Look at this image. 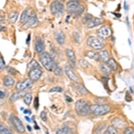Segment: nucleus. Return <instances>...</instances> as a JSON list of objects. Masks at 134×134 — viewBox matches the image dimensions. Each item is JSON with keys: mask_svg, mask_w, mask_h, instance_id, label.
Instances as JSON below:
<instances>
[{"mask_svg": "<svg viewBox=\"0 0 134 134\" xmlns=\"http://www.w3.org/2000/svg\"><path fill=\"white\" fill-rule=\"evenodd\" d=\"M33 81H32L30 79H25L23 81H19L18 83H16L15 85V88L18 91H23L25 89L31 88L32 86Z\"/></svg>", "mask_w": 134, "mask_h": 134, "instance_id": "nucleus-6", "label": "nucleus"}, {"mask_svg": "<svg viewBox=\"0 0 134 134\" xmlns=\"http://www.w3.org/2000/svg\"><path fill=\"white\" fill-rule=\"evenodd\" d=\"M55 38L58 44L63 46L65 44V35L63 31H57L55 33Z\"/></svg>", "mask_w": 134, "mask_h": 134, "instance_id": "nucleus-15", "label": "nucleus"}, {"mask_svg": "<svg viewBox=\"0 0 134 134\" xmlns=\"http://www.w3.org/2000/svg\"><path fill=\"white\" fill-rule=\"evenodd\" d=\"M61 1H64V0H61Z\"/></svg>", "mask_w": 134, "mask_h": 134, "instance_id": "nucleus-60", "label": "nucleus"}, {"mask_svg": "<svg viewBox=\"0 0 134 134\" xmlns=\"http://www.w3.org/2000/svg\"><path fill=\"white\" fill-rule=\"evenodd\" d=\"M42 75V71L40 68H34L32 69L30 72H29L28 76L29 78L32 80V81H37L38 79H40V77Z\"/></svg>", "mask_w": 134, "mask_h": 134, "instance_id": "nucleus-10", "label": "nucleus"}, {"mask_svg": "<svg viewBox=\"0 0 134 134\" xmlns=\"http://www.w3.org/2000/svg\"><path fill=\"white\" fill-rule=\"evenodd\" d=\"M5 93L4 92H3L1 90V91H0V98H1V100H2L3 99H4L5 98Z\"/></svg>", "mask_w": 134, "mask_h": 134, "instance_id": "nucleus-47", "label": "nucleus"}, {"mask_svg": "<svg viewBox=\"0 0 134 134\" xmlns=\"http://www.w3.org/2000/svg\"><path fill=\"white\" fill-rule=\"evenodd\" d=\"M91 112V105L90 104L88 103V102L86 103L84 106H83L82 109L81 110V111L79 112V116H87L88 114H89V112Z\"/></svg>", "mask_w": 134, "mask_h": 134, "instance_id": "nucleus-21", "label": "nucleus"}, {"mask_svg": "<svg viewBox=\"0 0 134 134\" xmlns=\"http://www.w3.org/2000/svg\"><path fill=\"white\" fill-rule=\"evenodd\" d=\"M72 37L74 38V40L77 43H79L80 42V35H79V32H74L72 34Z\"/></svg>", "mask_w": 134, "mask_h": 134, "instance_id": "nucleus-37", "label": "nucleus"}, {"mask_svg": "<svg viewBox=\"0 0 134 134\" xmlns=\"http://www.w3.org/2000/svg\"><path fill=\"white\" fill-rule=\"evenodd\" d=\"M7 72H8L9 74L12 75H15L17 73V71L15 70V69L12 68V67H8L7 68Z\"/></svg>", "mask_w": 134, "mask_h": 134, "instance_id": "nucleus-39", "label": "nucleus"}, {"mask_svg": "<svg viewBox=\"0 0 134 134\" xmlns=\"http://www.w3.org/2000/svg\"><path fill=\"white\" fill-rule=\"evenodd\" d=\"M40 117H41V119H42L43 121H46V119H47V116H46V113L45 111H42L40 114Z\"/></svg>", "mask_w": 134, "mask_h": 134, "instance_id": "nucleus-43", "label": "nucleus"}, {"mask_svg": "<svg viewBox=\"0 0 134 134\" xmlns=\"http://www.w3.org/2000/svg\"><path fill=\"white\" fill-rule=\"evenodd\" d=\"M38 23H39L38 18L35 13H34L30 17L28 20L23 25V27L24 28H32V27H35L36 26H37Z\"/></svg>", "mask_w": 134, "mask_h": 134, "instance_id": "nucleus-7", "label": "nucleus"}, {"mask_svg": "<svg viewBox=\"0 0 134 134\" xmlns=\"http://www.w3.org/2000/svg\"><path fill=\"white\" fill-rule=\"evenodd\" d=\"M34 106L36 110H37L38 108H39V98L37 97H36L35 98V100H34Z\"/></svg>", "mask_w": 134, "mask_h": 134, "instance_id": "nucleus-45", "label": "nucleus"}, {"mask_svg": "<svg viewBox=\"0 0 134 134\" xmlns=\"http://www.w3.org/2000/svg\"><path fill=\"white\" fill-rule=\"evenodd\" d=\"M27 67H28L29 68H32V69L40 68H41L40 64L38 63L35 60H31L30 63H29L27 64Z\"/></svg>", "mask_w": 134, "mask_h": 134, "instance_id": "nucleus-31", "label": "nucleus"}, {"mask_svg": "<svg viewBox=\"0 0 134 134\" xmlns=\"http://www.w3.org/2000/svg\"><path fill=\"white\" fill-rule=\"evenodd\" d=\"M102 23H103V20L101 18H93L92 20H91L89 23L87 25V26H88V28H93V27L100 25Z\"/></svg>", "mask_w": 134, "mask_h": 134, "instance_id": "nucleus-20", "label": "nucleus"}, {"mask_svg": "<svg viewBox=\"0 0 134 134\" xmlns=\"http://www.w3.org/2000/svg\"><path fill=\"white\" fill-rule=\"evenodd\" d=\"M112 124L116 129H124L126 126L125 121L120 118H118V117H115L114 119H112Z\"/></svg>", "mask_w": 134, "mask_h": 134, "instance_id": "nucleus-14", "label": "nucleus"}, {"mask_svg": "<svg viewBox=\"0 0 134 134\" xmlns=\"http://www.w3.org/2000/svg\"><path fill=\"white\" fill-rule=\"evenodd\" d=\"M124 134H134V129L132 127H126L124 131Z\"/></svg>", "mask_w": 134, "mask_h": 134, "instance_id": "nucleus-38", "label": "nucleus"}, {"mask_svg": "<svg viewBox=\"0 0 134 134\" xmlns=\"http://www.w3.org/2000/svg\"><path fill=\"white\" fill-rule=\"evenodd\" d=\"M25 120H26V121H28V122H30V119H29V117L28 116H25Z\"/></svg>", "mask_w": 134, "mask_h": 134, "instance_id": "nucleus-52", "label": "nucleus"}, {"mask_svg": "<svg viewBox=\"0 0 134 134\" xmlns=\"http://www.w3.org/2000/svg\"><path fill=\"white\" fill-rule=\"evenodd\" d=\"M99 54V59L100 61H102L103 63H107L108 61L110 59V55L106 50H102L100 51L98 53Z\"/></svg>", "mask_w": 134, "mask_h": 134, "instance_id": "nucleus-16", "label": "nucleus"}, {"mask_svg": "<svg viewBox=\"0 0 134 134\" xmlns=\"http://www.w3.org/2000/svg\"><path fill=\"white\" fill-rule=\"evenodd\" d=\"M84 9H85V7L83 5L80 4L79 7H77V9H75V10L73 11H70V13H71V15H72L73 17L75 18H77V17H79V15H81L83 12L84 11Z\"/></svg>", "mask_w": 134, "mask_h": 134, "instance_id": "nucleus-17", "label": "nucleus"}, {"mask_svg": "<svg viewBox=\"0 0 134 134\" xmlns=\"http://www.w3.org/2000/svg\"><path fill=\"white\" fill-rule=\"evenodd\" d=\"M86 44L88 46L93 48L94 50H101L105 46L104 44L100 40L95 37H89L87 39Z\"/></svg>", "mask_w": 134, "mask_h": 134, "instance_id": "nucleus-4", "label": "nucleus"}, {"mask_svg": "<svg viewBox=\"0 0 134 134\" xmlns=\"http://www.w3.org/2000/svg\"><path fill=\"white\" fill-rule=\"evenodd\" d=\"M65 99H66V100L68 102V103H72V102L73 101L72 98H70V96H65Z\"/></svg>", "mask_w": 134, "mask_h": 134, "instance_id": "nucleus-48", "label": "nucleus"}, {"mask_svg": "<svg viewBox=\"0 0 134 134\" xmlns=\"http://www.w3.org/2000/svg\"><path fill=\"white\" fill-rule=\"evenodd\" d=\"M105 126L106 125L105 124H99L98 125L96 126V128L95 129L94 131H93V134H101L102 131L105 128Z\"/></svg>", "mask_w": 134, "mask_h": 134, "instance_id": "nucleus-29", "label": "nucleus"}, {"mask_svg": "<svg viewBox=\"0 0 134 134\" xmlns=\"http://www.w3.org/2000/svg\"><path fill=\"white\" fill-rule=\"evenodd\" d=\"M46 134H49V133H48V132H47V133H46Z\"/></svg>", "mask_w": 134, "mask_h": 134, "instance_id": "nucleus-59", "label": "nucleus"}, {"mask_svg": "<svg viewBox=\"0 0 134 134\" xmlns=\"http://www.w3.org/2000/svg\"><path fill=\"white\" fill-rule=\"evenodd\" d=\"M110 107L108 105H91V112L96 116H102L110 112Z\"/></svg>", "mask_w": 134, "mask_h": 134, "instance_id": "nucleus-2", "label": "nucleus"}, {"mask_svg": "<svg viewBox=\"0 0 134 134\" xmlns=\"http://www.w3.org/2000/svg\"><path fill=\"white\" fill-rule=\"evenodd\" d=\"M50 92H60L61 93L63 91V88L61 87H59V86H56V87H53L49 91Z\"/></svg>", "mask_w": 134, "mask_h": 134, "instance_id": "nucleus-40", "label": "nucleus"}, {"mask_svg": "<svg viewBox=\"0 0 134 134\" xmlns=\"http://www.w3.org/2000/svg\"><path fill=\"white\" fill-rule=\"evenodd\" d=\"M130 90H131V91L132 93H133V91L132 90V88H131V87H130Z\"/></svg>", "mask_w": 134, "mask_h": 134, "instance_id": "nucleus-57", "label": "nucleus"}, {"mask_svg": "<svg viewBox=\"0 0 134 134\" xmlns=\"http://www.w3.org/2000/svg\"><path fill=\"white\" fill-rule=\"evenodd\" d=\"M14 83H15L14 79L9 75L6 76L4 79V85L7 87H11L14 84Z\"/></svg>", "mask_w": 134, "mask_h": 134, "instance_id": "nucleus-25", "label": "nucleus"}, {"mask_svg": "<svg viewBox=\"0 0 134 134\" xmlns=\"http://www.w3.org/2000/svg\"><path fill=\"white\" fill-rule=\"evenodd\" d=\"M103 134H110V133H108V132L107 131H106L104 132V133H103Z\"/></svg>", "mask_w": 134, "mask_h": 134, "instance_id": "nucleus-56", "label": "nucleus"}, {"mask_svg": "<svg viewBox=\"0 0 134 134\" xmlns=\"http://www.w3.org/2000/svg\"><path fill=\"white\" fill-rule=\"evenodd\" d=\"M53 73H54L55 75H57V76H62V75H63V70H62V69L58 67V68L56 69V70H55Z\"/></svg>", "mask_w": 134, "mask_h": 134, "instance_id": "nucleus-44", "label": "nucleus"}, {"mask_svg": "<svg viewBox=\"0 0 134 134\" xmlns=\"http://www.w3.org/2000/svg\"><path fill=\"white\" fill-rule=\"evenodd\" d=\"M0 133L1 134H13V133L10 131V130L7 128L6 126L3 125V124H1V126H0Z\"/></svg>", "mask_w": 134, "mask_h": 134, "instance_id": "nucleus-34", "label": "nucleus"}, {"mask_svg": "<svg viewBox=\"0 0 134 134\" xmlns=\"http://www.w3.org/2000/svg\"><path fill=\"white\" fill-rule=\"evenodd\" d=\"M125 99L128 102H131L132 100V97L131 96V95H130V93L129 92H126V97H125Z\"/></svg>", "mask_w": 134, "mask_h": 134, "instance_id": "nucleus-46", "label": "nucleus"}, {"mask_svg": "<svg viewBox=\"0 0 134 134\" xmlns=\"http://www.w3.org/2000/svg\"><path fill=\"white\" fill-rule=\"evenodd\" d=\"M24 113L25 114H31L30 111V110H24Z\"/></svg>", "mask_w": 134, "mask_h": 134, "instance_id": "nucleus-51", "label": "nucleus"}, {"mask_svg": "<svg viewBox=\"0 0 134 134\" xmlns=\"http://www.w3.org/2000/svg\"><path fill=\"white\" fill-rule=\"evenodd\" d=\"M105 100L106 99L104 98H98L96 100V101L97 103L99 104V105H103V104L105 103V102L106 101Z\"/></svg>", "mask_w": 134, "mask_h": 134, "instance_id": "nucleus-42", "label": "nucleus"}, {"mask_svg": "<svg viewBox=\"0 0 134 134\" xmlns=\"http://www.w3.org/2000/svg\"><path fill=\"white\" fill-rule=\"evenodd\" d=\"M40 62L42 63V65L46 70L54 72L56 69L58 68L57 63L54 61L53 58L48 53H43L41 54L40 57Z\"/></svg>", "mask_w": 134, "mask_h": 134, "instance_id": "nucleus-1", "label": "nucleus"}, {"mask_svg": "<svg viewBox=\"0 0 134 134\" xmlns=\"http://www.w3.org/2000/svg\"><path fill=\"white\" fill-rule=\"evenodd\" d=\"M107 131L110 134H118V132H117V130L114 126H108V129H107Z\"/></svg>", "mask_w": 134, "mask_h": 134, "instance_id": "nucleus-35", "label": "nucleus"}, {"mask_svg": "<svg viewBox=\"0 0 134 134\" xmlns=\"http://www.w3.org/2000/svg\"><path fill=\"white\" fill-rule=\"evenodd\" d=\"M5 67V62L3 58V57L1 55L0 56V70H2Z\"/></svg>", "mask_w": 134, "mask_h": 134, "instance_id": "nucleus-41", "label": "nucleus"}, {"mask_svg": "<svg viewBox=\"0 0 134 134\" xmlns=\"http://www.w3.org/2000/svg\"><path fill=\"white\" fill-rule=\"evenodd\" d=\"M65 53L66 55H67V57L68 58L69 61H70V65L72 66V68H75V65H76V61H77L75 52H74L72 49L67 48V49H65Z\"/></svg>", "mask_w": 134, "mask_h": 134, "instance_id": "nucleus-12", "label": "nucleus"}, {"mask_svg": "<svg viewBox=\"0 0 134 134\" xmlns=\"http://www.w3.org/2000/svg\"><path fill=\"white\" fill-rule=\"evenodd\" d=\"M79 65L81 66V68H88V65H89L88 63V62L83 59L79 60Z\"/></svg>", "mask_w": 134, "mask_h": 134, "instance_id": "nucleus-36", "label": "nucleus"}, {"mask_svg": "<svg viewBox=\"0 0 134 134\" xmlns=\"http://www.w3.org/2000/svg\"><path fill=\"white\" fill-rule=\"evenodd\" d=\"M100 72H101L103 75H104L105 76H108V75H110L112 70L108 65V64L103 63L100 65Z\"/></svg>", "mask_w": 134, "mask_h": 134, "instance_id": "nucleus-19", "label": "nucleus"}, {"mask_svg": "<svg viewBox=\"0 0 134 134\" xmlns=\"http://www.w3.org/2000/svg\"><path fill=\"white\" fill-rule=\"evenodd\" d=\"M10 121H11V124L13 125L15 130H16V131L18 133H23L25 131V129L23 124L18 116L11 115V117H10Z\"/></svg>", "mask_w": 134, "mask_h": 134, "instance_id": "nucleus-3", "label": "nucleus"}, {"mask_svg": "<svg viewBox=\"0 0 134 134\" xmlns=\"http://www.w3.org/2000/svg\"><path fill=\"white\" fill-rule=\"evenodd\" d=\"M93 19V16L91 14H89V13H86L84 15V16L83 17V19H82V23L83 24H87L88 25L89 23L91 20Z\"/></svg>", "mask_w": 134, "mask_h": 134, "instance_id": "nucleus-32", "label": "nucleus"}, {"mask_svg": "<svg viewBox=\"0 0 134 134\" xmlns=\"http://www.w3.org/2000/svg\"><path fill=\"white\" fill-rule=\"evenodd\" d=\"M33 13H34V11H33V10L32 9H30V8L25 9L22 13V14H21L20 21L24 24L26 22L27 20L30 18L31 15H32Z\"/></svg>", "mask_w": 134, "mask_h": 134, "instance_id": "nucleus-13", "label": "nucleus"}, {"mask_svg": "<svg viewBox=\"0 0 134 134\" xmlns=\"http://www.w3.org/2000/svg\"><path fill=\"white\" fill-rule=\"evenodd\" d=\"M115 15H116V17H118V18H120L121 17V14H119V13H118V14H115Z\"/></svg>", "mask_w": 134, "mask_h": 134, "instance_id": "nucleus-54", "label": "nucleus"}, {"mask_svg": "<svg viewBox=\"0 0 134 134\" xmlns=\"http://www.w3.org/2000/svg\"><path fill=\"white\" fill-rule=\"evenodd\" d=\"M35 50L36 52L40 54H42L44 53V49H45V44H44V41L42 38L37 37L35 40Z\"/></svg>", "mask_w": 134, "mask_h": 134, "instance_id": "nucleus-11", "label": "nucleus"}, {"mask_svg": "<svg viewBox=\"0 0 134 134\" xmlns=\"http://www.w3.org/2000/svg\"><path fill=\"white\" fill-rule=\"evenodd\" d=\"M124 9L126 11L128 10V7H127V4H126V2H124Z\"/></svg>", "mask_w": 134, "mask_h": 134, "instance_id": "nucleus-50", "label": "nucleus"}, {"mask_svg": "<svg viewBox=\"0 0 134 134\" xmlns=\"http://www.w3.org/2000/svg\"><path fill=\"white\" fill-rule=\"evenodd\" d=\"M87 102L86 100H84L83 99H80L79 100H77L75 103V111L77 112V114H78L79 113V112L81 111V110L82 109L84 105Z\"/></svg>", "mask_w": 134, "mask_h": 134, "instance_id": "nucleus-22", "label": "nucleus"}, {"mask_svg": "<svg viewBox=\"0 0 134 134\" xmlns=\"http://www.w3.org/2000/svg\"><path fill=\"white\" fill-rule=\"evenodd\" d=\"M18 12H11L10 14L9 15V17H8V20H9L10 23H15L17 19H18Z\"/></svg>", "mask_w": 134, "mask_h": 134, "instance_id": "nucleus-28", "label": "nucleus"}, {"mask_svg": "<svg viewBox=\"0 0 134 134\" xmlns=\"http://www.w3.org/2000/svg\"><path fill=\"white\" fill-rule=\"evenodd\" d=\"M25 94H26V93H25L24 91H18V92L13 93V94L10 97V99H9V100H10V101L11 102H15L17 100H18V99L21 98H23Z\"/></svg>", "mask_w": 134, "mask_h": 134, "instance_id": "nucleus-23", "label": "nucleus"}, {"mask_svg": "<svg viewBox=\"0 0 134 134\" xmlns=\"http://www.w3.org/2000/svg\"><path fill=\"white\" fill-rule=\"evenodd\" d=\"M50 10H51V13L54 15H62L63 13L64 7L63 5L60 1L58 0H55L53 1V2L51 3V7H50Z\"/></svg>", "mask_w": 134, "mask_h": 134, "instance_id": "nucleus-5", "label": "nucleus"}, {"mask_svg": "<svg viewBox=\"0 0 134 134\" xmlns=\"http://www.w3.org/2000/svg\"><path fill=\"white\" fill-rule=\"evenodd\" d=\"M32 94L30 93H27L25 95L24 97H23V100H24V103L26 104L27 105H30L31 104V102H32Z\"/></svg>", "mask_w": 134, "mask_h": 134, "instance_id": "nucleus-30", "label": "nucleus"}, {"mask_svg": "<svg viewBox=\"0 0 134 134\" xmlns=\"http://www.w3.org/2000/svg\"><path fill=\"white\" fill-rule=\"evenodd\" d=\"M65 71L66 75L70 78V79H71L72 81H75V82H77L78 81V79H79L78 76L75 74V72L73 70L72 67L70 65H67L65 66Z\"/></svg>", "mask_w": 134, "mask_h": 134, "instance_id": "nucleus-9", "label": "nucleus"}, {"mask_svg": "<svg viewBox=\"0 0 134 134\" xmlns=\"http://www.w3.org/2000/svg\"><path fill=\"white\" fill-rule=\"evenodd\" d=\"M77 90L80 94L83 95V96H86L88 93V91H86L85 87L82 86V85H77Z\"/></svg>", "mask_w": 134, "mask_h": 134, "instance_id": "nucleus-33", "label": "nucleus"}, {"mask_svg": "<svg viewBox=\"0 0 134 134\" xmlns=\"http://www.w3.org/2000/svg\"><path fill=\"white\" fill-rule=\"evenodd\" d=\"M27 129H28V131H31V127L30 126H27Z\"/></svg>", "mask_w": 134, "mask_h": 134, "instance_id": "nucleus-53", "label": "nucleus"}, {"mask_svg": "<svg viewBox=\"0 0 134 134\" xmlns=\"http://www.w3.org/2000/svg\"><path fill=\"white\" fill-rule=\"evenodd\" d=\"M129 45H131V41H130L129 39Z\"/></svg>", "mask_w": 134, "mask_h": 134, "instance_id": "nucleus-58", "label": "nucleus"}, {"mask_svg": "<svg viewBox=\"0 0 134 134\" xmlns=\"http://www.w3.org/2000/svg\"><path fill=\"white\" fill-rule=\"evenodd\" d=\"M35 129H40L39 126H35Z\"/></svg>", "mask_w": 134, "mask_h": 134, "instance_id": "nucleus-55", "label": "nucleus"}, {"mask_svg": "<svg viewBox=\"0 0 134 134\" xmlns=\"http://www.w3.org/2000/svg\"><path fill=\"white\" fill-rule=\"evenodd\" d=\"M107 64H108V65L110 67L112 70L115 71L118 68V65L116 63V62L115 61V60L113 59V58H110L108 61Z\"/></svg>", "mask_w": 134, "mask_h": 134, "instance_id": "nucleus-26", "label": "nucleus"}, {"mask_svg": "<svg viewBox=\"0 0 134 134\" xmlns=\"http://www.w3.org/2000/svg\"><path fill=\"white\" fill-rule=\"evenodd\" d=\"M67 8L70 11H73L80 5V2L79 0H69L67 2Z\"/></svg>", "mask_w": 134, "mask_h": 134, "instance_id": "nucleus-18", "label": "nucleus"}, {"mask_svg": "<svg viewBox=\"0 0 134 134\" xmlns=\"http://www.w3.org/2000/svg\"><path fill=\"white\" fill-rule=\"evenodd\" d=\"M97 35L99 37V38L105 40V39H107L111 35V30L108 27L103 26L98 30Z\"/></svg>", "mask_w": 134, "mask_h": 134, "instance_id": "nucleus-8", "label": "nucleus"}, {"mask_svg": "<svg viewBox=\"0 0 134 134\" xmlns=\"http://www.w3.org/2000/svg\"><path fill=\"white\" fill-rule=\"evenodd\" d=\"M70 129L68 126H64L63 127L57 130L56 134H70Z\"/></svg>", "mask_w": 134, "mask_h": 134, "instance_id": "nucleus-27", "label": "nucleus"}, {"mask_svg": "<svg viewBox=\"0 0 134 134\" xmlns=\"http://www.w3.org/2000/svg\"><path fill=\"white\" fill-rule=\"evenodd\" d=\"M30 37H31V35L30 34H29L28 35H27V38L26 40V44H28L30 43Z\"/></svg>", "mask_w": 134, "mask_h": 134, "instance_id": "nucleus-49", "label": "nucleus"}, {"mask_svg": "<svg viewBox=\"0 0 134 134\" xmlns=\"http://www.w3.org/2000/svg\"><path fill=\"white\" fill-rule=\"evenodd\" d=\"M85 55H86V56H87L88 58H91V59L95 60H96V61L100 60V59H99L98 53H97V52H96V51H86V53H85Z\"/></svg>", "mask_w": 134, "mask_h": 134, "instance_id": "nucleus-24", "label": "nucleus"}]
</instances>
